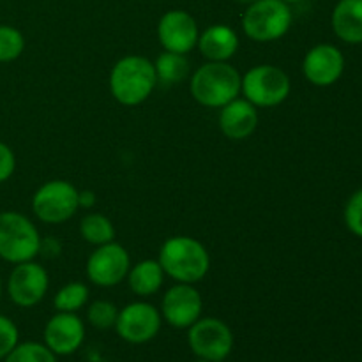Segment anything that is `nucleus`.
<instances>
[{
  "instance_id": "30",
  "label": "nucleus",
  "mask_w": 362,
  "mask_h": 362,
  "mask_svg": "<svg viewBox=\"0 0 362 362\" xmlns=\"http://www.w3.org/2000/svg\"><path fill=\"white\" fill-rule=\"evenodd\" d=\"M237 4H243V6H250V4L257 2V0H235Z\"/></svg>"
},
{
  "instance_id": "8",
  "label": "nucleus",
  "mask_w": 362,
  "mask_h": 362,
  "mask_svg": "<svg viewBox=\"0 0 362 362\" xmlns=\"http://www.w3.org/2000/svg\"><path fill=\"white\" fill-rule=\"evenodd\" d=\"M187 345L198 359L223 362L233 350V332L219 318H198L187 329Z\"/></svg>"
},
{
  "instance_id": "18",
  "label": "nucleus",
  "mask_w": 362,
  "mask_h": 362,
  "mask_svg": "<svg viewBox=\"0 0 362 362\" xmlns=\"http://www.w3.org/2000/svg\"><path fill=\"white\" fill-rule=\"evenodd\" d=\"M332 32L346 45H362V0H338L331 14Z\"/></svg>"
},
{
  "instance_id": "12",
  "label": "nucleus",
  "mask_w": 362,
  "mask_h": 362,
  "mask_svg": "<svg viewBox=\"0 0 362 362\" xmlns=\"http://www.w3.org/2000/svg\"><path fill=\"white\" fill-rule=\"evenodd\" d=\"M163 320L173 329H189L204 311V299L194 285L175 283L166 290L161 300Z\"/></svg>"
},
{
  "instance_id": "32",
  "label": "nucleus",
  "mask_w": 362,
  "mask_h": 362,
  "mask_svg": "<svg viewBox=\"0 0 362 362\" xmlns=\"http://www.w3.org/2000/svg\"><path fill=\"white\" fill-rule=\"evenodd\" d=\"M2 293H4V283H2V278H0V300H2Z\"/></svg>"
},
{
  "instance_id": "27",
  "label": "nucleus",
  "mask_w": 362,
  "mask_h": 362,
  "mask_svg": "<svg viewBox=\"0 0 362 362\" xmlns=\"http://www.w3.org/2000/svg\"><path fill=\"white\" fill-rule=\"evenodd\" d=\"M18 343H20V331L16 324L6 315H0V361L6 359Z\"/></svg>"
},
{
  "instance_id": "4",
  "label": "nucleus",
  "mask_w": 362,
  "mask_h": 362,
  "mask_svg": "<svg viewBox=\"0 0 362 362\" xmlns=\"http://www.w3.org/2000/svg\"><path fill=\"white\" fill-rule=\"evenodd\" d=\"M42 237L25 214L16 211L0 212V258L7 264L30 262L41 253Z\"/></svg>"
},
{
  "instance_id": "7",
  "label": "nucleus",
  "mask_w": 362,
  "mask_h": 362,
  "mask_svg": "<svg viewBox=\"0 0 362 362\" xmlns=\"http://www.w3.org/2000/svg\"><path fill=\"white\" fill-rule=\"evenodd\" d=\"M78 193L76 186L67 180H48L32 197V212L46 225H62L80 211Z\"/></svg>"
},
{
  "instance_id": "24",
  "label": "nucleus",
  "mask_w": 362,
  "mask_h": 362,
  "mask_svg": "<svg viewBox=\"0 0 362 362\" xmlns=\"http://www.w3.org/2000/svg\"><path fill=\"white\" fill-rule=\"evenodd\" d=\"M25 49V37L13 25H0V64L20 59Z\"/></svg>"
},
{
  "instance_id": "23",
  "label": "nucleus",
  "mask_w": 362,
  "mask_h": 362,
  "mask_svg": "<svg viewBox=\"0 0 362 362\" xmlns=\"http://www.w3.org/2000/svg\"><path fill=\"white\" fill-rule=\"evenodd\" d=\"M4 362H57V356L45 343L25 341L18 343Z\"/></svg>"
},
{
  "instance_id": "33",
  "label": "nucleus",
  "mask_w": 362,
  "mask_h": 362,
  "mask_svg": "<svg viewBox=\"0 0 362 362\" xmlns=\"http://www.w3.org/2000/svg\"><path fill=\"white\" fill-rule=\"evenodd\" d=\"M193 362H211V361H205V359H197V361H193Z\"/></svg>"
},
{
  "instance_id": "3",
  "label": "nucleus",
  "mask_w": 362,
  "mask_h": 362,
  "mask_svg": "<svg viewBox=\"0 0 362 362\" xmlns=\"http://www.w3.org/2000/svg\"><path fill=\"white\" fill-rule=\"evenodd\" d=\"M243 74L230 62H205L191 74L189 92L205 108H223L239 98Z\"/></svg>"
},
{
  "instance_id": "20",
  "label": "nucleus",
  "mask_w": 362,
  "mask_h": 362,
  "mask_svg": "<svg viewBox=\"0 0 362 362\" xmlns=\"http://www.w3.org/2000/svg\"><path fill=\"white\" fill-rule=\"evenodd\" d=\"M158 83L177 85L184 81L189 74V60L182 53L163 52L154 62Z\"/></svg>"
},
{
  "instance_id": "14",
  "label": "nucleus",
  "mask_w": 362,
  "mask_h": 362,
  "mask_svg": "<svg viewBox=\"0 0 362 362\" xmlns=\"http://www.w3.org/2000/svg\"><path fill=\"white\" fill-rule=\"evenodd\" d=\"M345 71V57L341 49L329 42H320L308 49L303 60V74L315 87H331Z\"/></svg>"
},
{
  "instance_id": "17",
  "label": "nucleus",
  "mask_w": 362,
  "mask_h": 362,
  "mask_svg": "<svg viewBox=\"0 0 362 362\" xmlns=\"http://www.w3.org/2000/svg\"><path fill=\"white\" fill-rule=\"evenodd\" d=\"M239 35L230 25L216 23L200 32L197 48L207 62H228L239 52Z\"/></svg>"
},
{
  "instance_id": "29",
  "label": "nucleus",
  "mask_w": 362,
  "mask_h": 362,
  "mask_svg": "<svg viewBox=\"0 0 362 362\" xmlns=\"http://www.w3.org/2000/svg\"><path fill=\"white\" fill-rule=\"evenodd\" d=\"M95 202H98V198H95L94 191L81 189L80 193H78V204H80V209H92L95 205Z\"/></svg>"
},
{
  "instance_id": "21",
  "label": "nucleus",
  "mask_w": 362,
  "mask_h": 362,
  "mask_svg": "<svg viewBox=\"0 0 362 362\" xmlns=\"http://www.w3.org/2000/svg\"><path fill=\"white\" fill-rule=\"evenodd\" d=\"M115 226L106 218L105 214L99 212H88L81 218L80 223V235L85 243L92 244V246H103L115 240Z\"/></svg>"
},
{
  "instance_id": "19",
  "label": "nucleus",
  "mask_w": 362,
  "mask_h": 362,
  "mask_svg": "<svg viewBox=\"0 0 362 362\" xmlns=\"http://www.w3.org/2000/svg\"><path fill=\"white\" fill-rule=\"evenodd\" d=\"M165 278L166 274L163 271L161 264L158 260L147 258V260H141L138 264L131 265L126 281L134 296L151 297L163 288Z\"/></svg>"
},
{
  "instance_id": "25",
  "label": "nucleus",
  "mask_w": 362,
  "mask_h": 362,
  "mask_svg": "<svg viewBox=\"0 0 362 362\" xmlns=\"http://www.w3.org/2000/svg\"><path fill=\"white\" fill-rule=\"evenodd\" d=\"M117 317H119V308L113 303L105 299L94 300L88 304L87 308V320L92 327L99 329V331H106V329L115 327Z\"/></svg>"
},
{
  "instance_id": "13",
  "label": "nucleus",
  "mask_w": 362,
  "mask_h": 362,
  "mask_svg": "<svg viewBox=\"0 0 362 362\" xmlns=\"http://www.w3.org/2000/svg\"><path fill=\"white\" fill-rule=\"evenodd\" d=\"M198 37L200 28L193 14L187 11L172 9L159 18L158 39L165 52L187 55L191 49L197 48Z\"/></svg>"
},
{
  "instance_id": "22",
  "label": "nucleus",
  "mask_w": 362,
  "mask_h": 362,
  "mask_svg": "<svg viewBox=\"0 0 362 362\" xmlns=\"http://www.w3.org/2000/svg\"><path fill=\"white\" fill-rule=\"evenodd\" d=\"M88 297H90V290L85 283L71 281L57 290L53 297V306L62 313H78L81 308L87 306Z\"/></svg>"
},
{
  "instance_id": "31",
  "label": "nucleus",
  "mask_w": 362,
  "mask_h": 362,
  "mask_svg": "<svg viewBox=\"0 0 362 362\" xmlns=\"http://www.w3.org/2000/svg\"><path fill=\"white\" fill-rule=\"evenodd\" d=\"M283 2H286L288 6H292V4H300V2H304V0H283Z\"/></svg>"
},
{
  "instance_id": "2",
  "label": "nucleus",
  "mask_w": 362,
  "mask_h": 362,
  "mask_svg": "<svg viewBox=\"0 0 362 362\" xmlns=\"http://www.w3.org/2000/svg\"><path fill=\"white\" fill-rule=\"evenodd\" d=\"M110 92L124 106H138L147 101L158 87L154 62L144 55H126L110 71Z\"/></svg>"
},
{
  "instance_id": "5",
  "label": "nucleus",
  "mask_w": 362,
  "mask_h": 362,
  "mask_svg": "<svg viewBox=\"0 0 362 362\" xmlns=\"http://www.w3.org/2000/svg\"><path fill=\"white\" fill-rule=\"evenodd\" d=\"M293 23L292 7L283 0H257L246 6L243 30L255 42H274L285 37Z\"/></svg>"
},
{
  "instance_id": "16",
  "label": "nucleus",
  "mask_w": 362,
  "mask_h": 362,
  "mask_svg": "<svg viewBox=\"0 0 362 362\" xmlns=\"http://www.w3.org/2000/svg\"><path fill=\"white\" fill-rule=\"evenodd\" d=\"M218 124L228 140L240 141L250 138L258 127V108L247 99L235 98L219 108Z\"/></svg>"
},
{
  "instance_id": "11",
  "label": "nucleus",
  "mask_w": 362,
  "mask_h": 362,
  "mask_svg": "<svg viewBox=\"0 0 362 362\" xmlns=\"http://www.w3.org/2000/svg\"><path fill=\"white\" fill-rule=\"evenodd\" d=\"M49 288L48 271L37 262L16 264L7 278V296L18 308H34L46 297Z\"/></svg>"
},
{
  "instance_id": "1",
  "label": "nucleus",
  "mask_w": 362,
  "mask_h": 362,
  "mask_svg": "<svg viewBox=\"0 0 362 362\" xmlns=\"http://www.w3.org/2000/svg\"><path fill=\"white\" fill-rule=\"evenodd\" d=\"M158 262L163 271L175 283L197 285L211 269V257L200 240L189 235H175L165 240Z\"/></svg>"
},
{
  "instance_id": "6",
  "label": "nucleus",
  "mask_w": 362,
  "mask_h": 362,
  "mask_svg": "<svg viewBox=\"0 0 362 362\" xmlns=\"http://www.w3.org/2000/svg\"><path fill=\"white\" fill-rule=\"evenodd\" d=\"M240 92L257 108H274L288 99L292 81L281 67L258 64L243 74Z\"/></svg>"
},
{
  "instance_id": "15",
  "label": "nucleus",
  "mask_w": 362,
  "mask_h": 362,
  "mask_svg": "<svg viewBox=\"0 0 362 362\" xmlns=\"http://www.w3.org/2000/svg\"><path fill=\"white\" fill-rule=\"evenodd\" d=\"M45 345L59 356H71L85 341V324L76 313L57 311L45 325Z\"/></svg>"
},
{
  "instance_id": "28",
  "label": "nucleus",
  "mask_w": 362,
  "mask_h": 362,
  "mask_svg": "<svg viewBox=\"0 0 362 362\" xmlns=\"http://www.w3.org/2000/svg\"><path fill=\"white\" fill-rule=\"evenodd\" d=\"M16 170V156L7 144L0 141V184L7 182Z\"/></svg>"
},
{
  "instance_id": "26",
  "label": "nucleus",
  "mask_w": 362,
  "mask_h": 362,
  "mask_svg": "<svg viewBox=\"0 0 362 362\" xmlns=\"http://www.w3.org/2000/svg\"><path fill=\"white\" fill-rule=\"evenodd\" d=\"M343 219L350 232L356 237L362 239V189H357L352 197L349 198L343 211Z\"/></svg>"
},
{
  "instance_id": "9",
  "label": "nucleus",
  "mask_w": 362,
  "mask_h": 362,
  "mask_svg": "<svg viewBox=\"0 0 362 362\" xmlns=\"http://www.w3.org/2000/svg\"><path fill=\"white\" fill-rule=\"evenodd\" d=\"M131 265L133 264L126 247L113 240L92 251L85 265V272L95 286L112 288L127 278Z\"/></svg>"
},
{
  "instance_id": "10",
  "label": "nucleus",
  "mask_w": 362,
  "mask_h": 362,
  "mask_svg": "<svg viewBox=\"0 0 362 362\" xmlns=\"http://www.w3.org/2000/svg\"><path fill=\"white\" fill-rule=\"evenodd\" d=\"M161 324L163 317L158 308L145 300H136L119 310L115 331L126 343L144 345L159 334Z\"/></svg>"
}]
</instances>
